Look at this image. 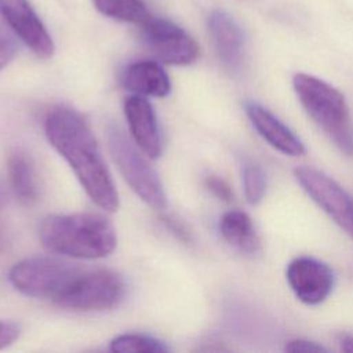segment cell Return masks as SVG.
<instances>
[{
    "instance_id": "cell-13",
    "label": "cell",
    "mask_w": 353,
    "mask_h": 353,
    "mask_svg": "<svg viewBox=\"0 0 353 353\" xmlns=\"http://www.w3.org/2000/svg\"><path fill=\"white\" fill-rule=\"evenodd\" d=\"M121 80L124 88L135 95L164 98L171 92L170 77L156 61L142 59L130 63Z\"/></svg>"
},
{
    "instance_id": "cell-4",
    "label": "cell",
    "mask_w": 353,
    "mask_h": 353,
    "mask_svg": "<svg viewBox=\"0 0 353 353\" xmlns=\"http://www.w3.org/2000/svg\"><path fill=\"white\" fill-rule=\"evenodd\" d=\"M292 87L309 117L341 150L353 154V131L345 95L330 83L307 73H296Z\"/></svg>"
},
{
    "instance_id": "cell-14",
    "label": "cell",
    "mask_w": 353,
    "mask_h": 353,
    "mask_svg": "<svg viewBox=\"0 0 353 353\" xmlns=\"http://www.w3.org/2000/svg\"><path fill=\"white\" fill-rule=\"evenodd\" d=\"M223 240L245 255H254L261 248V241L250 215L241 210L225 212L219 221Z\"/></svg>"
},
{
    "instance_id": "cell-9",
    "label": "cell",
    "mask_w": 353,
    "mask_h": 353,
    "mask_svg": "<svg viewBox=\"0 0 353 353\" xmlns=\"http://www.w3.org/2000/svg\"><path fill=\"white\" fill-rule=\"evenodd\" d=\"M0 14L33 54L40 58L52 57V37L28 0H0Z\"/></svg>"
},
{
    "instance_id": "cell-23",
    "label": "cell",
    "mask_w": 353,
    "mask_h": 353,
    "mask_svg": "<svg viewBox=\"0 0 353 353\" xmlns=\"http://www.w3.org/2000/svg\"><path fill=\"white\" fill-rule=\"evenodd\" d=\"M164 222H165V225L168 226V229L170 230H172L182 241H190V234H189V232L185 229V226L183 225H181L178 221H175V219H172V218H164Z\"/></svg>"
},
{
    "instance_id": "cell-7",
    "label": "cell",
    "mask_w": 353,
    "mask_h": 353,
    "mask_svg": "<svg viewBox=\"0 0 353 353\" xmlns=\"http://www.w3.org/2000/svg\"><path fill=\"white\" fill-rule=\"evenodd\" d=\"M294 175L307 196L353 237V197L331 176L312 167H298Z\"/></svg>"
},
{
    "instance_id": "cell-18",
    "label": "cell",
    "mask_w": 353,
    "mask_h": 353,
    "mask_svg": "<svg viewBox=\"0 0 353 353\" xmlns=\"http://www.w3.org/2000/svg\"><path fill=\"white\" fill-rule=\"evenodd\" d=\"M241 181L247 203L259 204L266 192V176L262 167L254 161H245L241 168Z\"/></svg>"
},
{
    "instance_id": "cell-25",
    "label": "cell",
    "mask_w": 353,
    "mask_h": 353,
    "mask_svg": "<svg viewBox=\"0 0 353 353\" xmlns=\"http://www.w3.org/2000/svg\"><path fill=\"white\" fill-rule=\"evenodd\" d=\"M6 204H7V192L4 186L0 183V211L4 208Z\"/></svg>"
},
{
    "instance_id": "cell-16",
    "label": "cell",
    "mask_w": 353,
    "mask_h": 353,
    "mask_svg": "<svg viewBox=\"0 0 353 353\" xmlns=\"http://www.w3.org/2000/svg\"><path fill=\"white\" fill-rule=\"evenodd\" d=\"M94 7L105 17L142 25L150 12L142 0H92Z\"/></svg>"
},
{
    "instance_id": "cell-22",
    "label": "cell",
    "mask_w": 353,
    "mask_h": 353,
    "mask_svg": "<svg viewBox=\"0 0 353 353\" xmlns=\"http://www.w3.org/2000/svg\"><path fill=\"white\" fill-rule=\"evenodd\" d=\"M17 47L11 39L0 33V70L4 69L15 57Z\"/></svg>"
},
{
    "instance_id": "cell-15",
    "label": "cell",
    "mask_w": 353,
    "mask_h": 353,
    "mask_svg": "<svg viewBox=\"0 0 353 353\" xmlns=\"http://www.w3.org/2000/svg\"><path fill=\"white\" fill-rule=\"evenodd\" d=\"M8 178L15 197L25 205L39 200V181L32 157L23 150H15L8 157Z\"/></svg>"
},
{
    "instance_id": "cell-8",
    "label": "cell",
    "mask_w": 353,
    "mask_h": 353,
    "mask_svg": "<svg viewBox=\"0 0 353 353\" xmlns=\"http://www.w3.org/2000/svg\"><path fill=\"white\" fill-rule=\"evenodd\" d=\"M285 277L295 296L306 305H319L330 295L334 287V273L330 266L312 256L292 259Z\"/></svg>"
},
{
    "instance_id": "cell-3",
    "label": "cell",
    "mask_w": 353,
    "mask_h": 353,
    "mask_svg": "<svg viewBox=\"0 0 353 353\" xmlns=\"http://www.w3.org/2000/svg\"><path fill=\"white\" fill-rule=\"evenodd\" d=\"M84 269L58 256H32L15 263L8 280L21 294L66 309Z\"/></svg>"
},
{
    "instance_id": "cell-21",
    "label": "cell",
    "mask_w": 353,
    "mask_h": 353,
    "mask_svg": "<svg viewBox=\"0 0 353 353\" xmlns=\"http://www.w3.org/2000/svg\"><path fill=\"white\" fill-rule=\"evenodd\" d=\"M284 350L285 352H292V353H296V352H328V349L314 341H309V339H302V338H298V339H291L285 343L284 346Z\"/></svg>"
},
{
    "instance_id": "cell-17",
    "label": "cell",
    "mask_w": 353,
    "mask_h": 353,
    "mask_svg": "<svg viewBox=\"0 0 353 353\" xmlns=\"http://www.w3.org/2000/svg\"><path fill=\"white\" fill-rule=\"evenodd\" d=\"M109 349L116 353H165L168 346L146 334H121L112 339Z\"/></svg>"
},
{
    "instance_id": "cell-20",
    "label": "cell",
    "mask_w": 353,
    "mask_h": 353,
    "mask_svg": "<svg viewBox=\"0 0 353 353\" xmlns=\"http://www.w3.org/2000/svg\"><path fill=\"white\" fill-rule=\"evenodd\" d=\"M21 334V328L18 324L12 321L0 320V350L12 345Z\"/></svg>"
},
{
    "instance_id": "cell-10",
    "label": "cell",
    "mask_w": 353,
    "mask_h": 353,
    "mask_svg": "<svg viewBox=\"0 0 353 353\" xmlns=\"http://www.w3.org/2000/svg\"><path fill=\"white\" fill-rule=\"evenodd\" d=\"M124 116L128 130L137 146L149 157L157 159L161 154V134L156 112L146 97L130 95L124 99Z\"/></svg>"
},
{
    "instance_id": "cell-5",
    "label": "cell",
    "mask_w": 353,
    "mask_h": 353,
    "mask_svg": "<svg viewBox=\"0 0 353 353\" xmlns=\"http://www.w3.org/2000/svg\"><path fill=\"white\" fill-rule=\"evenodd\" d=\"M106 142L117 170L135 194L148 205L164 210L167 196L161 179L132 138L117 124H110L106 130Z\"/></svg>"
},
{
    "instance_id": "cell-6",
    "label": "cell",
    "mask_w": 353,
    "mask_h": 353,
    "mask_svg": "<svg viewBox=\"0 0 353 353\" xmlns=\"http://www.w3.org/2000/svg\"><path fill=\"white\" fill-rule=\"evenodd\" d=\"M139 26L148 50L159 61L168 65L186 66L199 58L200 47L197 41L172 21L150 14Z\"/></svg>"
},
{
    "instance_id": "cell-2",
    "label": "cell",
    "mask_w": 353,
    "mask_h": 353,
    "mask_svg": "<svg viewBox=\"0 0 353 353\" xmlns=\"http://www.w3.org/2000/svg\"><path fill=\"white\" fill-rule=\"evenodd\" d=\"M39 236L48 251L74 259H101L117 245L113 223L91 212L48 215L40 223Z\"/></svg>"
},
{
    "instance_id": "cell-19",
    "label": "cell",
    "mask_w": 353,
    "mask_h": 353,
    "mask_svg": "<svg viewBox=\"0 0 353 353\" xmlns=\"http://www.w3.org/2000/svg\"><path fill=\"white\" fill-rule=\"evenodd\" d=\"M205 186L215 197L225 203H229L233 199V190L230 185L218 175H208L205 178Z\"/></svg>"
},
{
    "instance_id": "cell-24",
    "label": "cell",
    "mask_w": 353,
    "mask_h": 353,
    "mask_svg": "<svg viewBox=\"0 0 353 353\" xmlns=\"http://www.w3.org/2000/svg\"><path fill=\"white\" fill-rule=\"evenodd\" d=\"M339 347L342 352L346 353H353V335L343 334L339 338Z\"/></svg>"
},
{
    "instance_id": "cell-12",
    "label": "cell",
    "mask_w": 353,
    "mask_h": 353,
    "mask_svg": "<svg viewBox=\"0 0 353 353\" xmlns=\"http://www.w3.org/2000/svg\"><path fill=\"white\" fill-rule=\"evenodd\" d=\"M244 110L252 127L273 149L290 157L305 154L303 142L269 109L258 102L248 101L244 103Z\"/></svg>"
},
{
    "instance_id": "cell-1",
    "label": "cell",
    "mask_w": 353,
    "mask_h": 353,
    "mask_svg": "<svg viewBox=\"0 0 353 353\" xmlns=\"http://www.w3.org/2000/svg\"><path fill=\"white\" fill-rule=\"evenodd\" d=\"M51 146L66 160L87 196L102 210L119 208V193L87 120L74 109L52 108L44 120Z\"/></svg>"
},
{
    "instance_id": "cell-11",
    "label": "cell",
    "mask_w": 353,
    "mask_h": 353,
    "mask_svg": "<svg viewBox=\"0 0 353 353\" xmlns=\"http://www.w3.org/2000/svg\"><path fill=\"white\" fill-rule=\"evenodd\" d=\"M207 23L219 61L228 70L237 72L245 55V36L241 26L223 10H214Z\"/></svg>"
},
{
    "instance_id": "cell-26",
    "label": "cell",
    "mask_w": 353,
    "mask_h": 353,
    "mask_svg": "<svg viewBox=\"0 0 353 353\" xmlns=\"http://www.w3.org/2000/svg\"><path fill=\"white\" fill-rule=\"evenodd\" d=\"M4 247V233H3V230H1V228H0V250Z\"/></svg>"
}]
</instances>
